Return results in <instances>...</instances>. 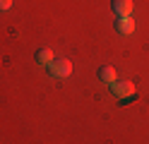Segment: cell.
<instances>
[{
  "instance_id": "obj_1",
  "label": "cell",
  "mask_w": 149,
  "mask_h": 144,
  "mask_svg": "<svg viewBox=\"0 0 149 144\" xmlns=\"http://www.w3.org/2000/svg\"><path fill=\"white\" fill-rule=\"evenodd\" d=\"M137 89H135V84L130 82V79H116L113 84H111V94L116 96V99L120 101V103H127V101H132L135 99V94Z\"/></svg>"
},
{
  "instance_id": "obj_2",
  "label": "cell",
  "mask_w": 149,
  "mask_h": 144,
  "mask_svg": "<svg viewBox=\"0 0 149 144\" xmlns=\"http://www.w3.org/2000/svg\"><path fill=\"white\" fill-rule=\"evenodd\" d=\"M48 72H51V77L65 79V77L72 72V63L68 60V58H53V60L48 63Z\"/></svg>"
},
{
  "instance_id": "obj_3",
  "label": "cell",
  "mask_w": 149,
  "mask_h": 144,
  "mask_svg": "<svg viewBox=\"0 0 149 144\" xmlns=\"http://www.w3.org/2000/svg\"><path fill=\"white\" fill-rule=\"evenodd\" d=\"M111 10L118 17H130L132 15V0H111Z\"/></svg>"
},
{
  "instance_id": "obj_4",
  "label": "cell",
  "mask_w": 149,
  "mask_h": 144,
  "mask_svg": "<svg viewBox=\"0 0 149 144\" xmlns=\"http://www.w3.org/2000/svg\"><path fill=\"white\" fill-rule=\"evenodd\" d=\"M116 31L118 34H132L135 31L132 17H116Z\"/></svg>"
},
{
  "instance_id": "obj_5",
  "label": "cell",
  "mask_w": 149,
  "mask_h": 144,
  "mask_svg": "<svg viewBox=\"0 0 149 144\" xmlns=\"http://www.w3.org/2000/svg\"><path fill=\"white\" fill-rule=\"evenodd\" d=\"M99 79H101V82H106V84H113V82L118 79L116 67H111V65H101V67H99Z\"/></svg>"
},
{
  "instance_id": "obj_6",
  "label": "cell",
  "mask_w": 149,
  "mask_h": 144,
  "mask_svg": "<svg viewBox=\"0 0 149 144\" xmlns=\"http://www.w3.org/2000/svg\"><path fill=\"white\" fill-rule=\"evenodd\" d=\"M53 60V51L51 48H41V51H36V63L39 65H48Z\"/></svg>"
},
{
  "instance_id": "obj_7",
  "label": "cell",
  "mask_w": 149,
  "mask_h": 144,
  "mask_svg": "<svg viewBox=\"0 0 149 144\" xmlns=\"http://www.w3.org/2000/svg\"><path fill=\"white\" fill-rule=\"evenodd\" d=\"M10 5H12V0H0V10H7Z\"/></svg>"
}]
</instances>
